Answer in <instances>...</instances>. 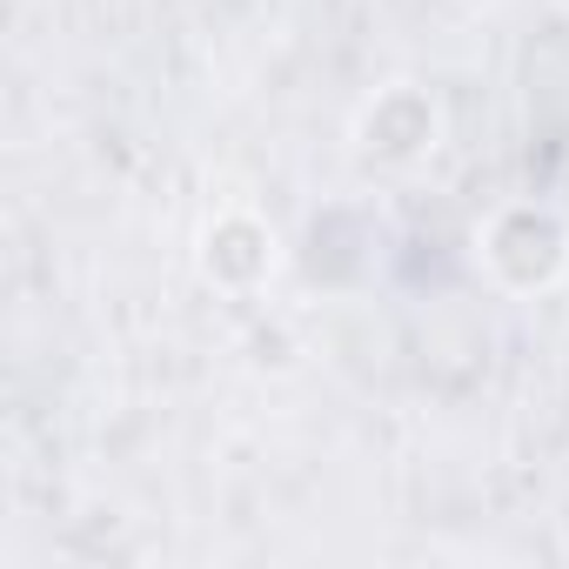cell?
I'll return each instance as SVG.
<instances>
[{"mask_svg": "<svg viewBox=\"0 0 569 569\" xmlns=\"http://www.w3.org/2000/svg\"><path fill=\"white\" fill-rule=\"evenodd\" d=\"M476 268L502 296H549L569 274V214L549 201H502L476 228Z\"/></svg>", "mask_w": 569, "mask_h": 569, "instance_id": "obj_1", "label": "cell"}, {"mask_svg": "<svg viewBox=\"0 0 569 569\" xmlns=\"http://www.w3.org/2000/svg\"><path fill=\"white\" fill-rule=\"evenodd\" d=\"M442 141V101L422 81H389L356 114V154L376 168H416Z\"/></svg>", "mask_w": 569, "mask_h": 569, "instance_id": "obj_2", "label": "cell"}, {"mask_svg": "<svg viewBox=\"0 0 569 569\" xmlns=\"http://www.w3.org/2000/svg\"><path fill=\"white\" fill-rule=\"evenodd\" d=\"M194 261H201L208 289H221V296H261L268 274H274V261H281V241H274V228L254 208H221L201 228Z\"/></svg>", "mask_w": 569, "mask_h": 569, "instance_id": "obj_3", "label": "cell"}]
</instances>
